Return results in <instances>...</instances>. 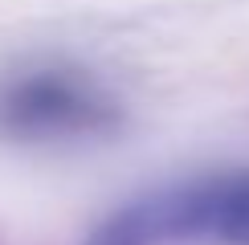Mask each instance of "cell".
<instances>
[{
  "label": "cell",
  "mask_w": 249,
  "mask_h": 245,
  "mask_svg": "<svg viewBox=\"0 0 249 245\" xmlns=\"http://www.w3.org/2000/svg\"><path fill=\"white\" fill-rule=\"evenodd\" d=\"M123 102L74 61H25L0 74V139L86 143L123 131Z\"/></svg>",
  "instance_id": "cell-1"
},
{
  "label": "cell",
  "mask_w": 249,
  "mask_h": 245,
  "mask_svg": "<svg viewBox=\"0 0 249 245\" xmlns=\"http://www.w3.org/2000/svg\"><path fill=\"white\" fill-rule=\"evenodd\" d=\"M249 245V172H216L131 200L110 212L86 245Z\"/></svg>",
  "instance_id": "cell-2"
}]
</instances>
